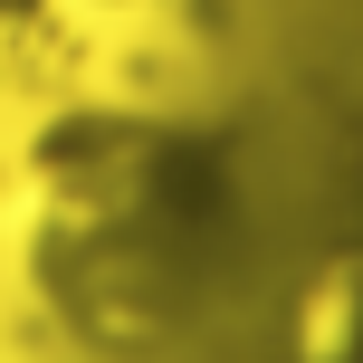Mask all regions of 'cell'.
<instances>
[{"label":"cell","mask_w":363,"mask_h":363,"mask_svg":"<svg viewBox=\"0 0 363 363\" xmlns=\"http://www.w3.org/2000/svg\"><path fill=\"white\" fill-rule=\"evenodd\" d=\"M220 249V163L163 115H67L29 163L38 306L96 354H153L191 325Z\"/></svg>","instance_id":"6da1fadb"}]
</instances>
